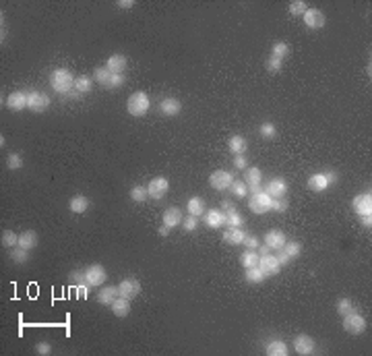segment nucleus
<instances>
[{
    "mask_svg": "<svg viewBox=\"0 0 372 356\" xmlns=\"http://www.w3.org/2000/svg\"><path fill=\"white\" fill-rule=\"evenodd\" d=\"M75 79L77 77H73L68 68H56L50 75V83L56 94H71V89H75Z\"/></svg>",
    "mask_w": 372,
    "mask_h": 356,
    "instance_id": "1",
    "label": "nucleus"
},
{
    "mask_svg": "<svg viewBox=\"0 0 372 356\" xmlns=\"http://www.w3.org/2000/svg\"><path fill=\"white\" fill-rule=\"evenodd\" d=\"M149 106H151L149 96H147L145 91H137V94H133L128 97L126 110H128L130 116H145L147 112H149Z\"/></svg>",
    "mask_w": 372,
    "mask_h": 356,
    "instance_id": "2",
    "label": "nucleus"
},
{
    "mask_svg": "<svg viewBox=\"0 0 372 356\" xmlns=\"http://www.w3.org/2000/svg\"><path fill=\"white\" fill-rule=\"evenodd\" d=\"M234 180L236 178L230 170H215V172H211V176H209V184H211V189H215V191L230 189Z\"/></svg>",
    "mask_w": 372,
    "mask_h": 356,
    "instance_id": "3",
    "label": "nucleus"
},
{
    "mask_svg": "<svg viewBox=\"0 0 372 356\" xmlns=\"http://www.w3.org/2000/svg\"><path fill=\"white\" fill-rule=\"evenodd\" d=\"M248 207L254 211V213H267L271 210V197L267 195V191L259 189L257 193H252V197L248 199Z\"/></svg>",
    "mask_w": 372,
    "mask_h": 356,
    "instance_id": "4",
    "label": "nucleus"
},
{
    "mask_svg": "<svg viewBox=\"0 0 372 356\" xmlns=\"http://www.w3.org/2000/svg\"><path fill=\"white\" fill-rule=\"evenodd\" d=\"M343 329L347 331V334H362L364 329H366V319H364L362 315L358 313H350V315H345L343 317Z\"/></svg>",
    "mask_w": 372,
    "mask_h": 356,
    "instance_id": "5",
    "label": "nucleus"
},
{
    "mask_svg": "<svg viewBox=\"0 0 372 356\" xmlns=\"http://www.w3.org/2000/svg\"><path fill=\"white\" fill-rule=\"evenodd\" d=\"M106 280H108V274H106L104 265H99V263L89 265L87 269H85V282H87L89 286H102Z\"/></svg>",
    "mask_w": 372,
    "mask_h": 356,
    "instance_id": "6",
    "label": "nucleus"
},
{
    "mask_svg": "<svg viewBox=\"0 0 372 356\" xmlns=\"http://www.w3.org/2000/svg\"><path fill=\"white\" fill-rule=\"evenodd\" d=\"M50 106V96H46L44 91H31L27 94V108L33 112H44Z\"/></svg>",
    "mask_w": 372,
    "mask_h": 356,
    "instance_id": "7",
    "label": "nucleus"
},
{
    "mask_svg": "<svg viewBox=\"0 0 372 356\" xmlns=\"http://www.w3.org/2000/svg\"><path fill=\"white\" fill-rule=\"evenodd\" d=\"M118 292H120V296L124 298H135L141 294V282L137 280V277H126V280H122L120 286H118Z\"/></svg>",
    "mask_w": 372,
    "mask_h": 356,
    "instance_id": "8",
    "label": "nucleus"
},
{
    "mask_svg": "<svg viewBox=\"0 0 372 356\" xmlns=\"http://www.w3.org/2000/svg\"><path fill=\"white\" fill-rule=\"evenodd\" d=\"M294 350H296V354H300V356H306V354H312L316 350V344L310 336L300 334V336H296V340H294Z\"/></svg>",
    "mask_w": 372,
    "mask_h": 356,
    "instance_id": "9",
    "label": "nucleus"
},
{
    "mask_svg": "<svg viewBox=\"0 0 372 356\" xmlns=\"http://www.w3.org/2000/svg\"><path fill=\"white\" fill-rule=\"evenodd\" d=\"M170 189V182L166 180L164 176H155L151 178V182H149V187H147V193H149V197L153 199H161L168 193Z\"/></svg>",
    "mask_w": 372,
    "mask_h": 356,
    "instance_id": "10",
    "label": "nucleus"
},
{
    "mask_svg": "<svg viewBox=\"0 0 372 356\" xmlns=\"http://www.w3.org/2000/svg\"><path fill=\"white\" fill-rule=\"evenodd\" d=\"M259 267H261V272L269 277V275L279 274V267H281V263L277 261L275 255H263V257H259Z\"/></svg>",
    "mask_w": 372,
    "mask_h": 356,
    "instance_id": "11",
    "label": "nucleus"
},
{
    "mask_svg": "<svg viewBox=\"0 0 372 356\" xmlns=\"http://www.w3.org/2000/svg\"><path fill=\"white\" fill-rule=\"evenodd\" d=\"M354 211L358 215H368L372 213V195L370 193H360L358 197L354 199Z\"/></svg>",
    "mask_w": 372,
    "mask_h": 356,
    "instance_id": "12",
    "label": "nucleus"
},
{
    "mask_svg": "<svg viewBox=\"0 0 372 356\" xmlns=\"http://www.w3.org/2000/svg\"><path fill=\"white\" fill-rule=\"evenodd\" d=\"M302 19H304L306 27H310V29H321L325 25V13L319 9H308L302 15Z\"/></svg>",
    "mask_w": 372,
    "mask_h": 356,
    "instance_id": "13",
    "label": "nucleus"
},
{
    "mask_svg": "<svg viewBox=\"0 0 372 356\" xmlns=\"http://www.w3.org/2000/svg\"><path fill=\"white\" fill-rule=\"evenodd\" d=\"M180 110H182V104H180V99H176V97H166L159 102V112L164 116H178Z\"/></svg>",
    "mask_w": 372,
    "mask_h": 356,
    "instance_id": "14",
    "label": "nucleus"
},
{
    "mask_svg": "<svg viewBox=\"0 0 372 356\" xmlns=\"http://www.w3.org/2000/svg\"><path fill=\"white\" fill-rule=\"evenodd\" d=\"M267 195L271 199H277V197H285V193H288V182L281 180V178H273V180H269L267 184Z\"/></svg>",
    "mask_w": 372,
    "mask_h": 356,
    "instance_id": "15",
    "label": "nucleus"
},
{
    "mask_svg": "<svg viewBox=\"0 0 372 356\" xmlns=\"http://www.w3.org/2000/svg\"><path fill=\"white\" fill-rule=\"evenodd\" d=\"M244 178H246V187L250 189L252 193H257L259 189H261V178H263V174H261V170L259 168H246V172H244Z\"/></svg>",
    "mask_w": 372,
    "mask_h": 356,
    "instance_id": "16",
    "label": "nucleus"
},
{
    "mask_svg": "<svg viewBox=\"0 0 372 356\" xmlns=\"http://www.w3.org/2000/svg\"><path fill=\"white\" fill-rule=\"evenodd\" d=\"M265 244L269 246V249H273V251L283 249L285 234H283V232H279V230H271V232H267V234H265Z\"/></svg>",
    "mask_w": 372,
    "mask_h": 356,
    "instance_id": "17",
    "label": "nucleus"
},
{
    "mask_svg": "<svg viewBox=\"0 0 372 356\" xmlns=\"http://www.w3.org/2000/svg\"><path fill=\"white\" fill-rule=\"evenodd\" d=\"M106 68L114 75H122V71L126 68V56H122V54H112L106 63Z\"/></svg>",
    "mask_w": 372,
    "mask_h": 356,
    "instance_id": "18",
    "label": "nucleus"
},
{
    "mask_svg": "<svg viewBox=\"0 0 372 356\" xmlns=\"http://www.w3.org/2000/svg\"><path fill=\"white\" fill-rule=\"evenodd\" d=\"M6 106H9L11 110H23V108H27V94H23V91H13V94L6 97Z\"/></svg>",
    "mask_w": 372,
    "mask_h": 356,
    "instance_id": "19",
    "label": "nucleus"
},
{
    "mask_svg": "<svg viewBox=\"0 0 372 356\" xmlns=\"http://www.w3.org/2000/svg\"><path fill=\"white\" fill-rule=\"evenodd\" d=\"M178 224H182V211L178 210V207H168L164 211V226L174 228Z\"/></svg>",
    "mask_w": 372,
    "mask_h": 356,
    "instance_id": "20",
    "label": "nucleus"
},
{
    "mask_svg": "<svg viewBox=\"0 0 372 356\" xmlns=\"http://www.w3.org/2000/svg\"><path fill=\"white\" fill-rule=\"evenodd\" d=\"M118 296H120V292H118L116 286H106V288L97 294V303L99 305H112Z\"/></svg>",
    "mask_w": 372,
    "mask_h": 356,
    "instance_id": "21",
    "label": "nucleus"
},
{
    "mask_svg": "<svg viewBox=\"0 0 372 356\" xmlns=\"http://www.w3.org/2000/svg\"><path fill=\"white\" fill-rule=\"evenodd\" d=\"M110 307H112V313H114L116 317H120V319L130 313V300H128V298H124V296H118Z\"/></svg>",
    "mask_w": 372,
    "mask_h": 356,
    "instance_id": "22",
    "label": "nucleus"
},
{
    "mask_svg": "<svg viewBox=\"0 0 372 356\" xmlns=\"http://www.w3.org/2000/svg\"><path fill=\"white\" fill-rule=\"evenodd\" d=\"M68 210L73 213H85L89 210V199L83 195H75L71 201H68Z\"/></svg>",
    "mask_w": 372,
    "mask_h": 356,
    "instance_id": "23",
    "label": "nucleus"
},
{
    "mask_svg": "<svg viewBox=\"0 0 372 356\" xmlns=\"http://www.w3.org/2000/svg\"><path fill=\"white\" fill-rule=\"evenodd\" d=\"M329 187V182H327V176H325V172L321 174H312L308 178V189L310 191H314V193H321Z\"/></svg>",
    "mask_w": 372,
    "mask_h": 356,
    "instance_id": "24",
    "label": "nucleus"
},
{
    "mask_svg": "<svg viewBox=\"0 0 372 356\" xmlns=\"http://www.w3.org/2000/svg\"><path fill=\"white\" fill-rule=\"evenodd\" d=\"M244 236H246L244 230H240V228H228L226 232H223V243H228V244H242Z\"/></svg>",
    "mask_w": 372,
    "mask_h": 356,
    "instance_id": "25",
    "label": "nucleus"
},
{
    "mask_svg": "<svg viewBox=\"0 0 372 356\" xmlns=\"http://www.w3.org/2000/svg\"><path fill=\"white\" fill-rule=\"evenodd\" d=\"M242 222H244V218H242V215H240L236 210L223 211V226H228V228H240V226H242Z\"/></svg>",
    "mask_w": 372,
    "mask_h": 356,
    "instance_id": "26",
    "label": "nucleus"
},
{
    "mask_svg": "<svg viewBox=\"0 0 372 356\" xmlns=\"http://www.w3.org/2000/svg\"><path fill=\"white\" fill-rule=\"evenodd\" d=\"M19 246H23V249H27V251L35 249V246H37V234L33 230L23 232V234L19 236Z\"/></svg>",
    "mask_w": 372,
    "mask_h": 356,
    "instance_id": "27",
    "label": "nucleus"
},
{
    "mask_svg": "<svg viewBox=\"0 0 372 356\" xmlns=\"http://www.w3.org/2000/svg\"><path fill=\"white\" fill-rule=\"evenodd\" d=\"M205 224H207L209 228H219V226H223V211H219V210L207 211V213H205Z\"/></svg>",
    "mask_w": 372,
    "mask_h": 356,
    "instance_id": "28",
    "label": "nucleus"
},
{
    "mask_svg": "<svg viewBox=\"0 0 372 356\" xmlns=\"http://www.w3.org/2000/svg\"><path fill=\"white\" fill-rule=\"evenodd\" d=\"M240 263H242L244 269H250V267H259V253L248 249L246 253H242V257H240Z\"/></svg>",
    "mask_w": 372,
    "mask_h": 356,
    "instance_id": "29",
    "label": "nucleus"
},
{
    "mask_svg": "<svg viewBox=\"0 0 372 356\" xmlns=\"http://www.w3.org/2000/svg\"><path fill=\"white\" fill-rule=\"evenodd\" d=\"M228 145H230V151L234 153V156H240V153H244L246 151V139L244 137H240V135H234L228 141Z\"/></svg>",
    "mask_w": 372,
    "mask_h": 356,
    "instance_id": "30",
    "label": "nucleus"
},
{
    "mask_svg": "<svg viewBox=\"0 0 372 356\" xmlns=\"http://www.w3.org/2000/svg\"><path fill=\"white\" fill-rule=\"evenodd\" d=\"M267 354L269 356H285L288 354V346L281 340H273V342L267 344Z\"/></svg>",
    "mask_w": 372,
    "mask_h": 356,
    "instance_id": "31",
    "label": "nucleus"
},
{
    "mask_svg": "<svg viewBox=\"0 0 372 356\" xmlns=\"http://www.w3.org/2000/svg\"><path fill=\"white\" fill-rule=\"evenodd\" d=\"M91 87H93L91 77L81 75V77H77L75 79V91L77 94H87V91H91Z\"/></svg>",
    "mask_w": 372,
    "mask_h": 356,
    "instance_id": "32",
    "label": "nucleus"
},
{
    "mask_svg": "<svg viewBox=\"0 0 372 356\" xmlns=\"http://www.w3.org/2000/svg\"><path fill=\"white\" fill-rule=\"evenodd\" d=\"M186 210H188V213L190 215H203V211H205V201L201 199V197H192L190 201H188V205H186Z\"/></svg>",
    "mask_w": 372,
    "mask_h": 356,
    "instance_id": "33",
    "label": "nucleus"
},
{
    "mask_svg": "<svg viewBox=\"0 0 372 356\" xmlns=\"http://www.w3.org/2000/svg\"><path fill=\"white\" fill-rule=\"evenodd\" d=\"M110 77H112V73L108 71L106 66H97L95 71H93V79H95L99 85H104V87H108V83H110Z\"/></svg>",
    "mask_w": 372,
    "mask_h": 356,
    "instance_id": "34",
    "label": "nucleus"
},
{
    "mask_svg": "<svg viewBox=\"0 0 372 356\" xmlns=\"http://www.w3.org/2000/svg\"><path fill=\"white\" fill-rule=\"evenodd\" d=\"M265 274L261 272V267H250V269H246V282L248 284H261L263 280H265Z\"/></svg>",
    "mask_w": 372,
    "mask_h": 356,
    "instance_id": "35",
    "label": "nucleus"
},
{
    "mask_svg": "<svg viewBox=\"0 0 372 356\" xmlns=\"http://www.w3.org/2000/svg\"><path fill=\"white\" fill-rule=\"evenodd\" d=\"M230 191H232V195H236V199H242V197H246L248 187H246L244 180H234V182H232V187H230Z\"/></svg>",
    "mask_w": 372,
    "mask_h": 356,
    "instance_id": "36",
    "label": "nucleus"
},
{
    "mask_svg": "<svg viewBox=\"0 0 372 356\" xmlns=\"http://www.w3.org/2000/svg\"><path fill=\"white\" fill-rule=\"evenodd\" d=\"M130 199H133L135 203H143V201L149 199V193H147L145 187H133L130 189Z\"/></svg>",
    "mask_w": 372,
    "mask_h": 356,
    "instance_id": "37",
    "label": "nucleus"
},
{
    "mask_svg": "<svg viewBox=\"0 0 372 356\" xmlns=\"http://www.w3.org/2000/svg\"><path fill=\"white\" fill-rule=\"evenodd\" d=\"M283 251H285V255H288L290 259H296L298 255L302 253V244L296 243V241H290V243H285V244H283Z\"/></svg>",
    "mask_w": 372,
    "mask_h": 356,
    "instance_id": "38",
    "label": "nucleus"
},
{
    "mask_svg": "<svg viewBox=\"0 0 372 356\" xmlns=\"http://www.w3.org/2000/svg\"><path fill=\"white\" fill-rule=\"evenodd\" d=\"M271 50H273V56H275V58L283 60V58L290 54V46L285 44V42H275V44H273V48H271Z\"/></svg>",
    "mask_w": 372,
    "mask_h": 356,
    "instance_id": "39",
    "label": "nucleus"
},
{
    "mask_svg": "<svg viewBox=\"0 0 372 356\" xmlns=\"http://www.w3.org/2000/svg\"><path fill=\"white\" fill-rule=\"evenodd\" d=\"M11 259H13V261H17V263H25V261L29 259V251H27V249H23V246H13Z\"/></svg>",
    "mask_w": 372,
    "mask_h": 356,
    "instance_id": "40",
    "label": "nucleus"
},
{
    "mask_svg": "<svg viewBox=\"0 0 372 356\" xmlns=\"http://www.w3.org/2000/svg\"><path fill=\"white\" fill-rule=\"evenodd\" d=\"M308 11V6L304 0H294V2H290V13L294 15V17H302Z\"/></svg>",
    "mask_w": 372,
    "mask_h": 356,
    "instance_id": "41",
    "label": "nucleus"
},
{
    "mask_svg": "<svg viewBox=\"0 0 372 356\" xmlns=\"http://www.w3.org/2000/svg\"><path fill=\"white\" fill-rule=\"evenodd\" d=\"M337 313H339L341 317H345V315L354 313V303H352L350 298H341L339 303H337Z\"/></svg>",
    "mask_w": 372,
    "mask_h": 356,
    "instance_id": "42",
    "label": "nucleus"
},
{
    "mask_svg": "<svg viewBox=\"0 0 372 356\" xmlns=\"http://www.w3.org/2000/svg\"><path fill=\"white\" fill-rule=\"evenodd\" d=\"M2 244L4 246H19V236L15 234L13 230L2 232Z\"/></svg>",
    "mask_w": 372,
    "mask_h": 356,
    "instance_id": "43",
    "label": "nucleus"
},
{
    "mask_svg": "<svg viewBox=\"0 0 372 356\" xmlns=\"http://www.w3.org/2000/svg\"><path fill=\"white\" fill-rule=\"evenodd\" d=\"M182 226H184V230L186 232H192V230H197V226H199V218L197 215H186V218L182 220Z\"/></svg>",
    "mask_w": 372,
    "mask_h": 356,
    "instance_id": "44",
    "label": "nucleus"
},
{
    "mask_svg": "<svg viewBox=\"0 0 372 356\" xmlns=\"http://www.w3.org/2000/svg\"><path fill=\"white\" fill-rule=\"evenodd\" d=\"M6 166H9L11 170H19V168H23V158L19 156V153H11V156L6 158Z\"/></svg>",
    "mask_w": 372,
    "mask_h": 356,
    "instance_id": "45",
    "label": "nucleus"
},
{
    "mask_svg": "<svg viewBox=\"0 0 372 356\" xmlns=\"http://www.w3.org/2000/svg\"><path fill=\"white\" fill-rule=\"evenodd\" d=\"M288 199L285 197H277V199H271V210H275V211H285L288 210Z\"/></svg>",
    "mask_w": 372,
    "mask_h": 356,
    "instance_id": "46",
    "label": "nucleus"
},
{
    "mask_svg": "<svg viewBox=\"0 0 372 356\" xmlns=\"http://www.w3.org/2000/svg\"><path fill=\"white\" fill-rule=\"evenodd\" d=\"M267 71L269 73H279V71H281V66H283V63H281V60H279V58H275V56H271L269 60H267Z\"/></svg>",
    "mask_w": 372,
    "mask_h": 356,
    "instance_id": "47",
    "label": "nucleus"
},
{
    "mask_svg": "<svg viewBox=\"0 0 372 356\" xmlns=\"http://www.w3.org/2000/svg\"><path fill=\"white\" fill-rule=\"evenodd\" d=\"M259 133L265 139H271V137H275V127L271 125V122H263L261 129H259Z\"/></svg>",
    "mask_w": 372,
    "mask_h": 356,
    "instance_id": "48",
    "label": "nucleus"
},
{
    "mask_svg": "<svg viewBox=\"0 0 372 356\" xmlns=\"http://www.w3.org/2000/svg\"><path fill=\"white\" fill-rule=\"evenodd\" d=\"M120 85H124V77L122 75H114L110 77V83H108V89H116V87H120Z\"/></svg>",
    "mask_w": 372,
    "mask_h": 356,
    "instance_id": "49",
    "label": "nucleus"
},
{
    "mask_svg": "<svg viewBox=\"0 0 372 356\" xmlns=\"http://www.w3.org/2000/svg\"><path fill=\"white\" fill-rule=\"evenodd\" d=\"M242 244L254 251V249L259 246V238H257V236H248V234H246V236H244V241H242Z\"/></svg>",
    "mask_w": 372,
    "mask_h": 356,
    "instance_id": "50",
    "label": "nucleus"
},
{
    "mask_svg": "<svg viewBox=\"0 0 372 356\" xmlns=\"http://www.w3.org/2000/svg\"><path fill=\"white\" fill-rule=\"evenodd\" d=\"M35 352H37V354H44V356H46V354H50V352H52V346H50L48 342H40V344L35 346Z\"/></svg>",
    "mask_w": 372,
    "mask_h": 356,
    "instance_id": "51",
    "label": "nucleus"
},
{
    "mask_svg": "<svg viewBox=\"0 0 372 356\" xmlns=\"http://www.w3.org/2000/svg\"><path fill=\"white\" fill-rule=\"evenodd\" d=\"M246 158H244V153H240V156H234V166L240 168V170H244L246 168Z\"/></svg>",
    "mask_w": 372,
    "mask_h": 356,
    "instance_id": "52",
    "label": "nucleus"
},
{
    "mask_svg": "<svg viewBox=\"0 0 372 356\" xmlns=\"http://www.w3.org/2000/svg\"><path fill=\"white\" fill-rule=\"evenodd\" d=\"M275 257H277V261L281 263V265H288V263H290V257H288V255H285V251H283V249H279Z\"/></svg>",
    "mask_w": 372,
    "mask_h": 356,
    "instance_id": "53",
    "label": "nucleus"
},
{
    "mask_svg": "<svg viewBox=\"0 0 372 356\" xmlns=\"http://www.w3.org/2000/svg\"><path fill=\"white\" fill-rule=\"evenodd\" d=\"M360 222H362V226H364V228H370V226H372V213H368V215H360Z\"/></svg>",
    "mask_w": 372,
    "mask_h": 356,
    "instance_id": "54",
    "label": "nucleus"
},
{
    "mask_svg": "<svg viewBox=\"0 0 372 356\" xmlns=\"http://www.w3.org/2000/svg\"><path fill=\"white\" fill-rule=\"evenodd\" d=\"M133 6H135L133 0H120L118 2V9H133Z\"/></svg>",
    "mask_w": 372,
    "mask_h": 356,
    "instance_id": "55",
    "label": "nucleus"
},
{
    "mask_svg": "<svg viewBox=\"0 0 372 356\" xmlns=\"http://www.w3.org/2000/svg\"><path fill=\"white\" fill-rule=\"evenodd\" d=\"M325 176H327V182H329V184H335V182H337V174H335V172H325Z\"/></svg>",
    "mask_w": 372,
    "mask_h": 356,
    "instance_id": "56",
    "label": "nucleus"
},
{
    "mask_svg": "<svg viewBox=\"0 0 372 356\" xmlns=\"http://www.w3.org/2000/svg\"><path fill=\"white\" fill-rule=\"evenodd\" d=\"M221 210H234V205H232V201L230 199H226V201H223V203H221Z\"/></svg>",
    "mask_w": 372,
    "mask_h": 356,
    "instance_id": "57",
    "label": "nucleus"
},
{
    "mask_svg": "<svg viewBox=\"0 0 372 356\" xmlns=\"http://www.w3.org/2000/svg\"><path fill=\"white\" fill-rule=\"evenodd\" d=\"M269 251H271V249H269L267 244H265V246H261V249H259V257H263V255H269Z\"/></svg>",
    "mask_w": 372,
    "mask_h": 356,
    "instance_id": "58",
    "label": "nucleus"
},
{
    "mask_svg": "<svg viewBox=\"0 0 372 356\" xmlns=\"http://www.w3.org/2000/svg\"><path fill=\"white\" fill-rule=\"evenodd\" d=\"M168 232H170L168 226H161V228H159V236H168Z\"/></svg>",
    "mask_w": 372,
    "mask_h": 356,
    "instance_id": "59",
    "label": "nucleus"
}]
</instances>
